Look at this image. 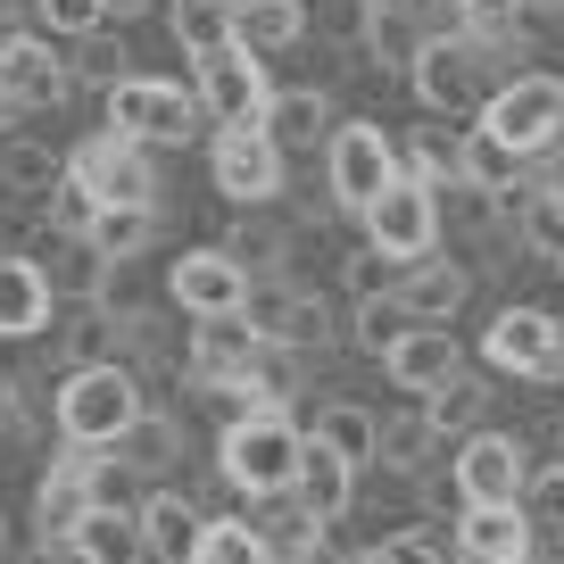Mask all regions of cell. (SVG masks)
I'll list each match as a JSON object with an SVG mask.
<instances>
[{
	"label": "cell",
	"mask_w": 564,
	"mask_h": 564,
	"mask_svg": "<svg viewBox=\"0 0 564 564\" xmlns=\"http://www.w3.org/2000/svg\"><path fill=\"white\" fill-rule=\"evenodd\" d=\"M141 373L124 366V357H91V366H67L51 390V423H58V441L75 448H117V432L141 415Z\"/></svg>",
	"instance_id": "obj_1"
},
{
	"label": "cell",
	"mask_w": 564,
	"mask_h": 564,
	"mask_svg": "<svg viewBox=\"0 0 564 564\" xmlns=\"http://www.w3.org/2000/svg\"><path fill=\"white\" fill-rule=\"evenodd\" d=\"M300 457H307V423H291L282 406L225 423V441H216V474H225L241 498L291 490V481H300Z\"/></svg>",
	"instance_id": "obj_2"
},
{
	"label": "cell",
	"mask_w": 564,
	"mask_h": 564,
	"mask_svg": "<svg viewBox=\"0 0 564 564\" xmlns=\"http://www.w3.org/2000/svg\"><path fill=\"white\" fill-rule=\"evenodd\" d=\"M390 175H399V133H390V124L349 117V124L324 133V199H333L340 216H366Z\"/></svg>",
	"instance_id": "obj_3"
},
{
	"label": "cell",
	"mask_w": 564,
	"mask_h": 564,
	"mask_svg": "<svg viewBox=\"0 0 564 564\" xmlns=\"http://www.w3.org/2000/svg\"><path fill=\"white\" fill-rule=\"evenodd\" d=\"M100 100H108V124H117V133H133V141H150V150H183V141L208 124V108H199V91H192V84L133 75V67H124L117 84L100 91Z\"/></svg>",
	"instance_id": "obj_4"
},
{
	"label": "cell",
	"mask_w": 564,
	"mask_h": 564,
	"mask_svg": "<svg viewBox=\"0 0 564 564\" xmlns=\"http://www.w3.org/2000/svg\"><path fill=\"white\" fill-rule=\"evenodd\" d=\"M406 84H415V100L432 108V117H474V108L498 91V75H490V58H481L474 34H423Z\"/></svg>",
	"instance_id": "obj_5"
},
{
	"label": "cell",
	"mask_w": 564,
	"mask_h": 564,
	"mask_svg": "<svg viewBox=\"0 0 564 564\" xmlns=\"http://www.w3.org/2000/svg\"><path fill=\"white\" fill-rule=\"evenodd\" d=\"M192 91L208 108V124H258L265 100H274V75H265V51L249 42H216V51L192 58Z\"/></svg>",
	"instance_id": "obj_6"
},
{
	"label": "cell",
	"mask_w": 564,
	"mask_h": 564,
	"mask_svg": "<svg viewBox=\"0 0 564 564\" xmlns=\"http://www.w3.org/2000/svg\"><path fill=\"white\" fill-rule=\"evenodd\" d=\"M481 124H490V133H507L523 159L556 150V141H564V75H540V67L507 75V84L481 100Z\"/></svg>",
	"instance_id": "obj_7"
},
{
	"label": "cell",
	"mask_w": 564,
	"mask_h": 564,
	"mask_svg": "<svg viewBox=\"0 0 564 564\" xmlns=\"http://www.w3.org/2000/svg\"><path fill=\"white\" fill-rule=\"evenodd\" d=\"M282 150L265 124H216V150H208V183L216 199H232V208H265V199H282Z\"/></svg>",
	"instance_id": "obj_8"
},
{
	"label": "cell",
	"mask_w": 564,
	"mask_h": 564,
	"mask_svg": "<svg viewBox=\"0 0 564 564\" xmlns=\"http://www.w3.org/2000/svg\"><path fill=\"white\" fill-rule=\"evenodd\" d=\"M448 474H457V507H507V498H523V481H531V448L514 441V432L474 423V432H457Z\"/></svg>",
	"instance_id": "obj_9"
},
{
	"label": "cell",
	"mask_w": 564,
	"mask_h": 564,
	"mask_svg": "<svg viewBox=\"0 0 564 564\" xmlns=\"http://www.w3.org/2000/svg\"><path fill=\"white\" fill-rule=\"evenodd\" d=\"M67 175L84 183L91 199H159V150L117 133V124H100L91 141L67 150Z\"/></svg>",
	"instance_id": "obj_10"
},
{
	"label": "cell",
	"mask_w": 564,
	"mask_h": 564,
	"mask_svg": "<svg viewBox=\"0 0 564 564\" xmlns=\"http://www.w3.org/2000/svg\"><path fill=\"white\" fill-rule=\"evenodd\" d=\"M357 225H366V241L390 249V258H423V249H441V192L399 166V175L382 183V199H373Z\"/></svg>",
	"instance_id": "obj_11"
},
{
	"label": "cell",
	"mask_w": 564,
	"mask_h": 564,
	"mask_svg": "<svg viewBox=\"0 0 564 564\" xmlns=\"http://www.w3.org/2000/svg\"><path fill=\"white\" fill-rule=\"evenodd\" d=\"M481 357L514 382H556L564 373V324L547 307H498L490 333H481Z\"/></svg>",
	"instance_id": "obj_12"
},
{
	"label": "cell",
	"mask_w": 564,
	"mask_h": 564,
	"mask_svg": "<svg viewBox=\"0 0 564 564\" xmlns=\"http://www.w3.org/2000/svg\"><path fill=\"white\" fill-rule=\"evenodd\" d=\"M166 300H175L183 316H225V307L249 300V265L232 258L225 241L216 249H183V258L166 265Z\"/></svg>",
	"instance_id": "obj_13"
},
{
	"label": "cell",
	"mask_w": 564,
	"mask_h": 564,
	"mask_svg": "<svg viewBox=\"0 0 564 564\" xmlns=\"http://www.w3.org/2000/svg\"><path fill=\"white\" fill-rule=\"evenodd\" d=\"M84 507H91V448H58L51 457V474H42V490H34V547L42 556H67V531L84 523Z\"/></svg>",
	"instance_id": "obj_14"
},
{
	"label": "cell",
	"mask_w": 564,
	"mask_h": 564,
	"mask_svg": "<svg viewBox=\"0 0 564 564\" xmlns=\"http://www.w3.org/2000/svg\"><path fill=\"white\" fill-rule=\"evenodd\" d=\"M0 84H9V100H18L25 117H42V108H67V100H75L67 51H51V34H34V25H25L9 51H0Z\"/></svg>",
	"instance_id": "obj_15"
},
{
	"label": "cell",
	"mask_w": 564,
	"mask_h": 564,
	"mask_svg": "<svg viewBox=\"0 0 564 564\" xmlns=\"http://www.w3.org/2000/svg\"><path fill=\"white\" fill-rule=\"evenodd\" d=\"M58 316L51 265L25 258V249H0V340H42Z\"/></svg>",
	"instance_id": "obj_16"
},
{
	"label": "cell",
	"mask_w": 564,
	"mask_h": 564,
	"mask_svg": "<svg viewBox=\"0 0 564 564\" xmlns=\"http://www.w3.org/2000/svg\"><path fill=\"white\" fill-rule=\"evenodd\" d=\"M457 556L523 564V556H540V523L523 514V498H507V507H457Z\"/></svg>",
	"instance_id": "obj_17"
},
{
	"label": "cell",
	"mask_w": 564,
	"mask_h": 564,
	"mask_svg": "<svg viewBox=\"0 0 564 564\" xmlns=\"http://www.w3.org/2000/svg\"><path fill=\"white\" fill-rule=\"evenodd\" d=\"M399 300L415 307V324H457L465 300H474V265H457L448 249H423V258L399 265Z\"/></svg>",
	"instance_id": "obj_18"
},
{
	"label": "cell",
	"mask_w": 564,
	"mask_h": 564,
	"mask_svg": "<svg viewBox=\"0 0 564 564\" xmlns=\"http://www.w3.org/2000/svg\"><path fill=\"white\" fill-rule=\"evenodd\" d=\"M457 366H465V349H457V333H448V324H406V333L382 349L390 390H406V399H423V390L448 382Z\"/></svg>",
	"instance_id": "obj_19"
},
{
	"label": "cell",
	"mask_w": 564,
	"mask_h": 564,
	"mask_svg": "<svg viewBox=\"0 0 564 564\" xmlns=\"http://www.w3.org/2000/svg\"><path fill=\"white\" fill-rule=\"evenodd\" d=\"M258 340H265V333L241 316V307H225V316H192V333H183V382H216V373H241Z\"/></svg>",
	"instance_id": "obj_20"
},
{
	"label": "cell",
	"mask_w": 564,
	"mask_h": 564,
	"mask_svg": "<svg viewBox=\"0 0 564 564\" xmlns=\"http://www.w3.org/2000/svg\"><path fill=\"white\" fill-rule=\"evenodd\" d=\"M241 507H249V523L265 531V556H324V547H333L324 540L333 523H324L300 490H258V498H241Z\"/></svg>",
	"instance_id": "obj_21"
},
{
	"label": "cell",
	"mask_w": 564,
	"mask_h": 564,
	"mask_svg": "<svg viewBox=\"0 0 564 564\" xmlns=\"http://www.w3.org/2000/svg\"><path fill=\"white\" fill-rule=\"evenodd\" d=\"M108 457H117L124 474L159 481V474H175V465H183V423L166 415L159 399H150V406H141V415H133V423L117 432V448H108Z\"/></svg>",
	"instance_id": "obj_22"
},
{
	"label": "cell",
	"mask_w": 564,
	"mask_h": 564,
	"mask_svg": "<svg viewBox=\"0 0 564 564\" xmlns=\"http://www.w3.org/2000/svg\"><path fill=\"white\" fill-rule=\"evenodd\" d=\"M67 556H84V564H124V556H141V514L124 507V498H91L84 523L67 531Z\"/></svg>",
	"instance_id": "obj_23"
},
{
	"label": "cell",
	"mask_w": 564,
	"mask_h": 564,
	"mask_svg": "<svg viewBox=\"0 0 564 564\" xmlns=\"http://www.w3.org/2000/svg\"><path fill=\"white\" fill-rule=\"evenodd\" d=\"M133 514H141V556H159V564H183L199 547V523H208L183 490H150Z\"/></svg>",
	"instance_id": "obj_24"
},
{
	"label": "cell",
	"mask_w": 564,
	"mask_h": 564,
	"mask_svg": "<svg viewBox=\"0 0 564 564\" xmlns=\"http://www.w3.org/2000/svg\"><path fill=\"white\" fill-rule=\"evenodd\" d=\"M432 448H441V423L423 415V399H415L406 415H382V441H373V465H382L390 481H423V474H432Z\"/></svg>",
	"instance_id": "obj_25"
},
{
	"label": "cell",
	"mask_w": 564,
	"mask_h": 564,
	"mask_svg": "<svg viewBox=\"0 0 564 564\" xmlns=\"http://www.w3.org/2000/svg\"><path fill=\"white\" fill-rule=\"evenodd\" d=\"M507 216H514V232H523L531 258H547V265L564 258V183H540V175L514 183V192H507Z\"/></svg>",
	"instance_id": "obj_26"
},
{
	"label": "cell",
	"mask_w": 564,
	"mask_h": 564,
	"mask_svg": "<svg viewBox=\"0 0 564 564\" xmlns=\"http://www.w3.org/2000/svg\"><path fill=\"white\" fill-rule=\"evenodd\" d=\"M265 133L282 141V150H324V133H333V91L324 84H300V91H274L265 100Z\"/></svg>",
	"instance_id": "obj_27"
},
{
	"label": "cell",
	"mask_w": 564,
	"mask_h": 564,
	"mask_svg": "<svg viewBox=\"0 0 564 564\" xmlns=\"http://www.w3.org/2000/svg\"><path fill=\"white\" fill-rule=\"evenodd\" d=\"M232 42L282 58L307 42V0H232Z\"/></svg>",
	"instance_id": "obj_28"
},
{
	"label": "cell",
	"mask_w": 564,
	"mask_h": 564,
	"mask_svg": "<svg viewBox=\"0 0 564 564\" xmlns=\"http://www.w3.org/2000/svg\"><path fill=\"white\" fill-rule=\"evenodd\" d=\"M291 490H300L307 507L324 514V523H349V507H357V465L340 457V448L307 441V457H300V481H291Z\"/></svg>",
	"instance_id": "obj_29"
},
{
	"label": "cell",
	"mask_w": 564,
	"mask_h": 564,
	"mask_svg": "<svg viewBox=\"0 0 564 564\" xmlns=\"http://www.w3.org/2000/svg\"><path fill=\"white\" fill-rule=\"evenodd\" d=\"M150 241H159V199H100V216H91V249L100 258L133 265Z\"/></svg>",
	"instance_id": "obj_30"
},
{
	"label": "cell",
	"mask_w": 564,
	"mask_h": 564,
	"mask_svg": "<svg viewBox=\"0 0 564 564\" xmlns=\"http://www.w3.org/2000/svg\"><path fill=\"white\" fill-rule=\"evenodd\" d=\"M307 441L340 448V457L366 474V465H373V441H382V415H373L366 399H324V406H316V423H307Z\"/></svg>",
	"instance_id": "obj_31"
},
{
	"label": "cell",
	"mask_w": 564,
	"mask_h": 564,
	"mask_svg": "<svg viewBox=\"0 0 564 564\" xmlns=\"http://www.w3.org/2000/svg\"><path fill=\"white\" fill-rule=\"evenodd\" d=\"M58 175H67V159H58L51 141H34V133H9V141H0V192H9V199H34V208H42Z\"/></svg>",
	"instance_id": "obj_32"
},
{
	"label": "cell",
	"mask_w": 564,
	"mask_h": 564,
	"mask_svg": "<svg viewBox=\"0 0 564 564\" xmlns=\"http://www.w3.org/2000/svg\"><path fill=\"white\" fill-rule=\"evenodd\" d=\"M457 175H465V183H481V192H514V183L531 175V159H523V150H514L507 133H490V124H474V133H465V159H457Z\"/></svg>",
	"instance_id": "obj_33"
},
{
	"label": "cell",
	"mask_w": 564,
	"mask_h": 564,
	"mask_svg": "<svg viewBox=\"0 0 564 564\" xmlns=\"http://www.w3.org/2000/svg\"><path fill=\"white\" fill-rule=\"evenodd\" d=\"M457 117H432V124H415V133L399 141V166L406 175H423V183H457V159H465V133H448Z\"/></svg>",
	"instance_id": "obj_34"
},
{
	"label": "cell",
	"mask_w": 564,
	"mask_h": 564,
	"mask_svg": "<svg viewBox=\"0 0 564 564\" xmlns=\"http://www.w3.org/2000/svg\"><path fill=\"white\" fill-rule=\"evenodd\" d=\"M241 373H249V382L265 390V406H291V399H300V390H307V373H316V357H300V349H291V340H258Z\"/></svg>",
	"instance_id": "obj_35"
},
{
	"label": "cell",
	"mask_w": 564,
	"mask_h": 564,
	"mask_svg": "<svg viewBox=\"0 0 564 564\" xmlns=\"http://www.w3.org/2000/svg\"><path fill=\"white\" fill-rule=\"evenodd\" d=\"M481 406H490V382H481L474 366H457L448 382H432V390H423V415L441 423V441H448V432H474V423H481Z\"/></svg>",
	"instance_id": "obj_36"
},
{
	"label": "cell",
	"mask_w": 564,
	"mask_h": 564,
	"mask_svg": "<svg viewBox=\"0 0 564 564\" xmlns=\"http://www.w3.org/2000/svg\"><path fill=\"white\" fill-rule=\"evenodd\" d=\"M166 34L183 58L216 51V42H232V0H166Z\"/></svg>",
	"instance_id": "obj_37"
},
{
	"label": "cell",
	"mask_w": 564,
	"mask_h": 564,
	"mask_svg": "<svg viewBox=\"0 0 564 564\" xmlns=\"http://www.w3.org/2000/svg\"><path fill=\"white\" fill-rule=\"evenodd\" d=\"M225 249L249 265V274H282V249H291V225H274L265 208H241L225 232Z\"/></svg>",
	"instance_id": "obj_38"
},
{
	"label": "cell",
	"mask_w": 564,
	"mask_h": 564,
	"mask_svg": "<svg viewBox=\"0 0 564 564\" xmlns=\"http://www.w3.org/2000/svg\"><path fill=\"white\" fill-rule=\"evenodd\" d=\"M415 324V307L399 300V291H366V300L349 307V349H366V357H382L390 340Z\"/></svg>",
	"instance_id": "obj_39"
},
{
	"label": "cell",
	"mask_w": 564,
	"mask_h": 564,
	"mask_svg": "<svg viewBox=\"0 0 564 564\" xmlns=\"http://www.w3.org/2000/svg\"><path fill=\"white\" fill-rule=\"evenodd\" d=\"M192 556H199V564H265V531L249 523V507H241V514H208Z\"/></svg>",
	"instance_id": "obj_40"
},
{
	"label": "cell",
	"mask_w": 564,
	"mask_h": 564,
	"mask_svg": "<svg viewBox=\"0 0 564 564\" xmlns=\"http://www.w3.org/2000/svg\"><path fill=\"white\" fill-rule=\"evenodd\" d=\"M282 340H291V349H300V357H333V349H340V340H349V333H340L333 300H324V291H307V282H300V300H291V324H282Z\"/></svg>",
	"instance_id": "obj_41"
},
{
	"label": "cell",
	"mask_w": 564,
	"mask_h": 564,
	"mask_svg": "<svg viewBox=\"0 0 564 564\" xmlns=\"http://www.w3.org/2000/svg\"><path fill=\"white\" fill-rule=\"evenodd\" d=\"M415 51H423V25L406 18L399 0H382V18H373V34H366V51H357V58H373L382 75H406V67H415Z\"/></svg>",
	"instance_id": "obj_42"
},
{
	"label": "cell",
	"mask_w": 564,
	"mask_h": 564,
	"mask_svg": "<svg viewBox=\"0 0 564 564\" xmlns=\"http://www.w3.org/2000/svg\"><path fill=\"white\" fill-rule=\"evenodd\" d=\"M67 67H75V91H108L133 58H124V42L108 34V25H91V34H75L67 42Z\"/></svg>",
	"instance_id": "obj_43"
},
{
	"label": "cell",
	"mask_w": 564,
	"mask_h": 564,
	"mask_svg": "<svg viewBox=\"0 0 564 564\" xmlns=\"http://www.w3.org/2000/svg\"><path fill=\"white\" fill-rule=\"evenodd\" d=\"M307 18H316L324 42H340V51H366L373 18H382V0H307Z\"/></svg>",
	"instance_id": "obj_44"
},
{
	"label": "cell",
	"mask_w": 564,
	"mask_h": 564,
	"mask_svg": "<svg viewBox=\"0 0 564 564\" xmlns=\"http://www.w3.org/2000/svg\"><path fill=\"white\" fill-rule=\"evenodd\" d=\"M34 25L51 42H75V34H91V25H108V0H34Z\"/></svg>",
	"instance_id": "obj_45"
},
{
	"label": "cell",
	"mask_w": 564,
	"mask_h": 564,
	"mask_svg": "<svg viewBox=\"0 0 564 564\" xmlns=\"http://www.w3.org/2000/svg\"><path fill=\"white\" fill-rule=\"evenodd\" d=\"M523 514L540 531H564V457L556 465H531V481H523Z\"/></svg>",
	"instance_id": "obj_46"
},
{
	"label": "cell",
	"mask_w": 564,
	"mask_h": 564,
	"mask_svg": "<svg viewBox=\"0 0 564 564\" xmlns=\"http://www.w3.org/2000/svg\"><path fill=\"white\" fill-rule=\"evenodd\" d=\"M340 265H349V300H366V291H399V265H406V258H390V249L357 241Z\"/></svg>",
	"instance_id": "obj_47"
},
{
	"label": "cell",
	"mask_w": 564,
	"mask_h": 564,
	"mask_svg": "<svg viewBox=\"0 0 564 564\" xmlns=\"http://www.w3.org/2000/svg\"><path fill=\"white\" fill-rule=\"evenodd\" d=\"M498 18H531V0H465V25H498Z\"/></svg>",
	"instance_id": "obj_48"
},
{
	"label": "cell",
	"mask_w": 564,
	"mask_h": 564,
	"mask_svg": "<svg viewBox=\"0 0 564 564\" xmlns=\"http://www.w3.org/2000/svg\"><path fill=\"white\" fill-rule=\"evenodd\" d=\"M0 432H25V390H18V373H0Z\"/></svg>",
	"instance_id": "obj_49"
},
{
	"label": "cell",
	"mask_w": 564,
	"mask_h": 564,
	"mask_svg": "<svg viewBox=\"0 0 564 564\" xmlns=\"http://www.w3.org/2000/svg\"><path fill=\"white\" fill-rule=\"evenodd\" d=\"M141 9H159V0H108V25H124V18H141Z\"/></svg>",
	"instance_id": "obj_50"
},
{
	"label": "cell",
	"mask_w": 564,
	"mask_h": 564,
	"mask_svg": "<svg viewBox=\"0 0 564 564\" xmlns=\"http://www.w3.org/2000/svg\"><path fill=\"white\" fill-rule=\"evenodd\" d=\"M18 34H25V18H18V9H0V51H9Z\"/></svg>",
	"instance_id": "obj_51"
},
{
	"label": "cell",
	"mask_w": 564,
	"mask_h": 564,
	"mask_svg": "<svg viewBox=\"0 0 564 564\" xmlns=\"http://www.w3.org/2000/svg\"><path fill=\"white\" fill-rule=\"evenodd\" d=\"M531 9H564V0H531Z\"/></svg>",
	"instance_id": "obj_52"
},
{
	"label": "cell",
	"mask_w": 564,
	"mask_h": 564,
	"mask_svg": "<svg viewBox=\"0 0 564 564\" xmlns=\"http://www.w3.org/2000/svg\"><path fill=\"white\" fill-rule=\"evenodd\" d=\"M0 540H9V523H0Z\"/></svg>",
	"instance_id": "obj_53"
},
{
	"label": "cell",
	"mask_w": 564,
	"mask_h": 564,
	"mask_svg": "<svg viewBox=\"0 0 564 564\" xmlns=\"http://www.w3.org/2000/svg\"><path fill=\"white\" fill-rule=\"evenodd\" d=\"M556 274H564V258H556Z\"/></svg>",
	"instance_id": "obj_54"
}]
</instances>
